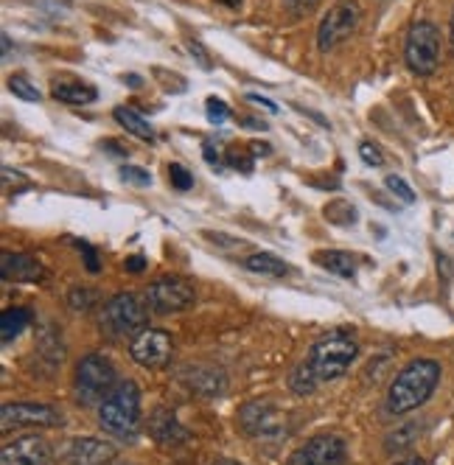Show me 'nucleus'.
Listing matches in <instances>:
<instances>
[{
    "instance_id": "40",
    "label": "nucleus",
    "mask_w": 454,
    "mask_h": 465,
    "mask_svg": "<svg viewBox=\"0 0 454 465\" xmlns=\"http://www.w3.org/2000/svg\"><path fill=\"white\" fill-rule=\"evenodd\" d=\"M396 465H427V460H424V457H404V460H399Z\"/></svg>"
},
{
    "instance_id": "39",
    "label": "nucleus",
    "mask_w": 454,
    "mask_h": 465,
    "mask_svg": "<svg viewBox=\"0 0 454 465\" xmlns=\"http://www.w3.org/2000/svg\"><path fill=\"white\" fill-rule=\"evenodd\" d=\"M208 465H242L239 460H231V457H213Z\"/></svg>"
},
{
    "instance_id": "12",
    "label": "nucleus",
    "mask_w": 454,
    "mask_h": 465,
    "mask_svg": "<svg viewBox=\"0 0 454 465\" xmlns=\"http://www.w3.org/2000/svg\"><path fill=\"white\" fill-rule=\"evenodd\" d=\"M239 426L250 438H281L283 435V418L270 401H250L239 412Z\"/></svg>"
},
{
    "instance_id": "1",
    "label": "nucleus",
    "mask_w": 454,
    "mask_h": 465,
    "mask_svg": "<svg viewBox=\"0 0 454 465\" xmlns=\"http://www.w3.org/2000/svg\"><path fill=\"white\" fill-rule=\"evenodd\" d=\"M440 361L435 359H415L396 376V381L387 390V410L393 415H407L415 412L418 407H424L435 387L440 384Z\"/></svg>"
},
{
    "instance_id": "19",
    "label": "nucleus",
    "mask_w": 454,
    "mask_h": 465,
    "mask_svg": "<svg viewBox=\"0 0 454 465\" xmlns=\"http://www.w3.org/2000/svg\"><path fill=\"white\" fill-rule=\"evenodd\" d=\"M314 261L322 270H329L345 281H350L356 272V258H353V252H345V250H320V252H314Z\"/></svg>"
},
{
    "instance_id": "36",
    "label": "nucleus",
    "mask_w": 454,
    "mask_h": 465,
    "mask_svg": "<svg viewBox=\"0 0 454 465\" xmlns=\"http://www.w3.org/2000/svg\"><path fill=\"white\" fill-rule=\"evenodd\" d=\"M12 180H15V183H28V180H25L23 174L12 172V169H9V165H6V169H4V183H6V188L12 185Z\"/></svg>"
},
{
    "instance_id": "43",
    "label": "nucleus",
    "mask_w": 454,
    "mask_h": 465,
    "mask_svg": "<svg viewBox=\"0 0 454 465\" xmlns=\"http://www.w3.org/2000/svg\"><path fill=\"white\" fill-rule=\"evenodd\" d=\"M216 4L227 6V9H239L242 6V0H216Z\"/></svg>"
},
{
    "instance_id": "38",
    "label": "nucleus",
    "mask_w": 454,
    "mask_h": 465,
    "mask_svg": "<svg viewBox=\"0 0 454 465\" xmlns=\"http://www.w3.org/2000/svg\"><path fill=\"white\" fill-rule=\"evenodd\" d=\"M191 51H193V54H197V59L202 62V68H211V59L205 56V51H202V48H200L197 43H191Z\"/></svg>"
},
{
    "instance_id": "37",
    "label": "nucleus",
    "mask_w": 454,
    "mask_h": 465,
    "mask_svg": "<svg viewBox=\"0 0 454 465\" xmlns=\"http://www.w3.org/2000/svg\"><path fill=\"white\" fill-rule=\"evenodd\" d=\"M126 270H129V272H141V270H143V258H141V255L129 258V261H126Z\"/></svg>"
},
{
    "instance_id": "3",
    "label": "nucleus",
    "mask_w": 454,
    "mask_h": 465,
    "mask_svg": "<svg viewBox=\"0 0 454 465\" xmlns=\"http://www.w3.org/2000/svg\"><path fill=\"white\" fill-rule=\"evenodd\" d=\"M356 353H360V345L356 340L342 328H334L329 334H322L309 353V364L314 368L320 381H334L340 376L348 373V368L353 364Z\"/></svg>"
},
{
    "instance_id": "27",
    "label": "nucleus",
    "mask_w": 454,
    "mask_h": 465,
    "mask_svg": "<svg viewBox=\"0 0 454 465\" xmlns=\"http://www.w3.org/2000/svg\"><path fill=\"white\" fill-rule=\"evenodd\" d=\"M384 185L390 188V193H393V196H399L401 203H407V205H412V203H415V191L410 188V183H407L404 177H399V174H390V177L384 180Z\"/></svg>"
},
{
    "instance_id": "14",
    "label": "nucleus",
    "mask_w": 454,
    "mask_h": 465,
    "mask_svg": "<svg viewBox=\"0 0 454 465\" xmlns=\"http://www.w3.org/2000/svg\"><path fill=\"white\" fill-rule=\"evenodd\" d=\"M51 451L40 435H25L15 443H6L0 451V465H48Z\"/></svg>"
},
{
    "instance_id": "5",
    "label": "nucleus",
    "mask_w": 454,
    "mask_h": 465,
    "mask_svg": "<svg viewBox=\"0 0 454 465\" xmlns=\"http://www.w3.org/2000/svg\"><path fill=\"white\" fill-rule=\"evenodd\" d=\"M404 62L415 76H432L440 64V31L429 20H418L407 31Z\"/></svg>"
},
{
    "instance_id": "6",
    "label": "nucleus",
    "mask_w": 454,
    "mask_h": 465,
    "mask_svg": "<svg viewBox=\"0 0 454 465\" xmlns=\"http://www.w3.org/2000/svg\"><path fill=\"white\" fill-rule=\"evenodd\" d=\"M149 306L133 292H121L110 297L102 312V328L110 337H135L146 328Z\"/></svg>"
},
{
    "instance_id": "33",
    "label": "nucleus",
    "mask_w": 454,
    "mask_h": 465,
    "mask_svg": "<svg viewBox=\"0 0 454 465\" xmlns=\"http://www.w3.org/2000/svg\"><path fill=\"white\" fill-rule=\"evenodd\" d=\"M157 79L163 82V87H166V90H177V93H183V90H185V82L180 79V74H166V71H157Z\"/></svg>"
},
{
    "instance_id": "8",
    "label": "nucleus",
    "mask_w": 454,
    "mask_h": 465,
    "mask_svg": "<svg viewBox=\"0 0 454 465\" xmlns=\"http://www.w3.org/2000/svg\"><path fill=\"white\" fill-rule=\"evenodd\" d=\"M356 25H360V4H353V0H340V4L320 23L317 48L322 54L334 51L337 45H342L353 35Z\"/></svg>"
},
{
    "instance_id": "17",
    "label": "nucleus",
    "mask_w": 454,
    "mask_h": 465,
    "mask_svg": "<svg viewBox=\"0 0 454 465\" xmlns=\"http://www.w3.org/2000/svg\"><path fill=\"white\" fill-rule=\"evenodd\" d=\"M149 435L160 443V446H180L188 440V429L180 423V418L174 415V410L157 407L149 415Z\"/></svg>"
},
{
    "instance_id": "11",
    "label": "nucleus",
    "mask_w": 454,
    "mask_h": 465,
    "mask_svg": "<svg viewBox=\"0 0 454 465\" xmlns=\"http://www.w3.org/2000/svg\"><path fill=\"white\" fill-rule=\"evenodd\" d=\"M62 415L48 407V404H35V401H17V404H6L4 412H0V429L12 431V429H48V426H59Z\"/></svg>"
},
{
    "instance_id": "24",
    "label": "nucleus",
    "mask_w": 454,
    "mask_h": 465,
    "mask_svg": "<svg viewBox=\"0 0 454 465\" xmlns=\"http://www.w3.org/2000/svg\"><path fill=\"white\" fill-rule=\"evenodd\" d=\"M95 303H99V292H95V289L76 286V289H71V294H68V306H71L74 312H90Z\"/></svg>"
},
{
    "instance_id": "16",
    "label": "nucleus",
    "mask_w": 454,
    "mask_h": 465,
    "mask_svg": "<svg viewBox=\"0 0 454 465\" xmlns=\"http://www.w3.org/2000/svg\"><path fill=\"white\" fill-rule=\"evenodd\" d=\"M0 275L9 283H40L45 278V267L25 252H4L0 255Z\"/></svg>"
},
{
    "instance_id": "25",
    "label": "nucleus",
    "mask_w": 454,
    "mask_h": 465,
    "mask_svg": "<svg viewBox=\"0 0 454 465\" xmlns=\"http://www.w3.org/2000/svg\"><path fill=\"white\" fill-rule=\"evenodd\" d=\"M9 90L17 98H23V102H40V98H43V93L37 90V84H31V79L25 74H15L9 79Z\"/></svg>"
},
{
    "instance_id": "18",
    "label": "nucleus",
    "mask_w": 454,
    "mask_h": 465,
    "mask_svg": "<svg viewBox=\"0 0 454 465\" xmlns=\"http://www.w3.org/2000/svg\"><path fill=\"white\" fill-rule=\"evenodd\" d=\"M51 95L56 98V102H64V104H93L95 98H99V90H95L93 84H87V82H82V79L62 76V79H54Z\"/></svg>"
},
{
    "instance_id": "4",
    "label": "nucleus",
    "mask_w": 454,
    "mask_h": 465,
    "mask_svg": "<svg viewBox=\"0 0 454 465\" xmlns=\"http://www.w3.org/2000/svg\"><path fill=\"white\" fill-rule=\"evenodd\" d=\"M115 387H118L115 364L107 356L87 353L76 364L74 390H76V401L79 404H84V407H102L107 398L113 395Z\"/></svg>"
},
{
    "instance_id": "22",
    "label": "nucleus",
    "mask_w": 454,
    "mask_h": 465,
    "mask_svg": "<svg viewBox=\"0 0 454 465\" xmlns=\"http://www.w3.org/2000/svg\"><path fill=\"white\" fill-rule=\"evenodd\" d=\"M244 267L250 272H262V275H272V278H281V275L289 272L286 263L278 255H272V252H255V255H250L244 261Z\"/></svg>"
},
{
    "instance_id": "42",
    "label": "nucleus",
    "mask_w": 454,
    "mask_h": 465,
    "mask_svg": "<svg viewBox=\"0 0 454 465\" xmlns=\"http://www.w3.org/2000/svg\"><path fill=\"white\" fill-rule=\"evenodd\" d=\"M291 4H295L298 9H311V6L317 4V0H291Z\"/></svg>"
},
{
    "instance_id": "29",
    "label": "nucleus",
    "mask_w": 454,
    "mask_h": 465,
    "mask_svg": "<svg viewBox=\"0 0 454 465\" xmlns=\"http://www.w3.org/2000/svg\"><path fill=\"white\" fill-rule=\"evenodd\" d=\"M227 163L233 165V169L239 172H252V163H255V154H252V149H231L227 152Z\"/></svg>"
},
{
    "instance_id": "21",
    "label": "nucleus",
    "mask_w": 454,
    "mask_h": 465,
    "mask_svg": "<svg viewBox=\"0 0 454 465\" xmlns=\"http://www.w3.org/2000/svg\"><path fill=\"white\" fill-rule=\"evenodd\" d=\"M28 322H31L28 309H6L4 317H0V340H4V345H12Z\"/></svg>"
},
{
    "instance_id": "41",
    "label": "nucleus",
    "mask_w": 454,
    "mask_h": 465,
    "mask_svg": "<svg viewBox=\"0 0 454 465\" xmlns=\"http://www.w3.org/2000/svg\"><path fill=\"white\" fill-rule=\"evenodd\" d=\"M449 48L454 54V12H451V23H449Z\"/></svg>"
},
{
    "instance_id": "13",
    "label": "nucleus",
    "mask_w": 454,
    "mask_h": 465,
    "mask_svg": "<svg viewBox=\"0 0 454 465\" xmlns=\"http://www.w3.org/2000/svg\"><path fill=\"white\" fill-rule=\"evenodd\" d=\"M177 381L193 392V395H205V398H216L227 390V376L219 368H208V364H188L177 373Z\"/></svg>"
},
{
    "instance_id": "2",
    "label": "nucleus",
    "mask_w": 454,
    "mask_h": 465,
    "mask_svg": "<svg viewBox=\"0 0 454 465\" xmlns=\"http://www.w3.org/2000/svg\"><path fill=\"white\" fill-rule=\"evenodd\" d=\"M141 390L135 381H123L99 407V423L107 435L133 443L141 435Z\"/></svg>"
},
{
    "instance_id": "23",
    "label": "nucleus",
    "mask_w": 454,
    "mask_h": 465,
    "mask_svg": "<svg viewBox=\"0 0 454 465\" xmlns=\"http://www.w3.org/2000/svg\"><path fill=\"white\" fill-rule=\"evenodd\" d=\"M317 373H314V368L309 361H301L295 371L289 373V387H291V392L295 395H311L314 390H317Z\"/></svg>"
},
{
    "instance_id": "30",
    "label": "nucleus",
    "mask_w": 454,
    "mask_h": 465,
    "mask_svg": "<svg viewBox=\"0 0 454 465\" xmlns=\"http://www.w3.org/2000/svg\"><path fill=\"white\" fill-rule=\"evenodd\" d=\"M205 113H208V121L211 124H224L227 118H231V107H227L222 98H208Z\"/></svg>"
},
{
    "instance_id": "20",
    "label": "nucleus",
    "mask_w": 454,
    "mask_h": 465,
    "mask_svg": "<svg viewBox=\"0 0 454 465\" xmlns=\"http://www.w3.org/2000/svg\"><path fill=\"white\" fill-rule=\"evenodd\" d=\"M115 121L129 132V135H135V138H141V141H152L154 138V129H152V124L138 113V110H133V107H115Z\"/></svg>"
},
{
    "instance_id": "34",
    "label": "nucleus",
    "mask_w": 454,
    "mask_h": 465,
    "mask_svg": "<svg viewBox=\"0 0 454 465\" xmlns=\"http://www.w3.org/2000/svg\"><path fill=\"white\" fill-rule=\"evenodd\" d=\"M202 152H205V160L213 165V169H219V165H222V154H219L211 143H205V146H202Z\"/></svg>"
},
{
    "instance_id": "7",
    "label": "nucleus",
    "mask_w": 454,
    "mask_h": 465,
    "mask_svg": "<svg viewBox=\"0 0 454 465\" xmlns=\"http://www.w3.org/2000/svg\"><path fill=\"white\" fill-rule=\"evenodd\" d=\"M197 303L193 283H188L180 275H160L146 289V306L154 314H180Z\"/></svg>"
},
{
    "instance_id": "26",
    "label": "nucleus",
    "mask_w": 454,
    "mask_h": 465,
    "mask_svg": "<svg viewBox=\"0 0 454 465\" xmlns=\"http://www.w3.org/2000/svg\"><path fill=\"white\" fill-rule=\"evenodd\" d=\"M418 423H407V426H401V429H396L390 438H387V451H401V449H407L418 435Z\"/></svg>"
},
{
    "instance_id": "15",
    "label": "nucleus",
    "mask_w": 454,
    "mask_h": 465,
    "mask_svg": "<svg viewBox=\"0 0 454 465\" xmlns=\"http://www.w3.org/2000/svg\"><path fill=\"white\" fill-rule=\"evenodd\" d=\"M115 446L102 438H76L64 449V462L68 465H107L115 460Z\"/></svg>"
},
{
    "instance_id": "9",
    "label": "nucleus",
    "mask_w": 454,
    "mask_h": 465,
    "mask_svg": "<svg viewBox=\"0 0 454 465\" xmlns=\"http://www.w3.org/2000/svg\"><path fill=\"white\" fill-rule=\"evenodd\" d=\"M129 353H133V359L141 368L160 371V368H166L174 356V340L169 331L143 328L141 334H135L133 342H129Z\"/></svg>"
},
{
    "instance_id": "10",
    "label": "nucleus",
    "mask_w": 454,
    "mask_h": 465,
    "mask_svg": "<svg viewBox=\"0 0 454 465\" xmlns=\"http://www.w3.org/2000/svg\"><path fill=\"white\" fill-rule=\"evenodd\" d=\"M345 440L340 435H314L289 454L286 465H342Z\"/></svg>"
},
{
    "instance_id": "35",
    "label": "nucleus",
    "mask_w": 454,
    "mask_h": 465,
    "mask_svg": "<svg viewBox=\"0 0 454 465\" xmlns=\"http://www.w3.org/2000/svg\"><path fill=\"white\" fill-rule=\"evenodd\" d=\"M247 98H250V102H252V104H262V107H267L270 113H275V110H278V107H275V104L270 102V98H264V95H255V93H247Z\"/></svg>"
},
{
    "instance_id": "31",
    "label": "nucleus",
    "mask_w": 454,
    "mask_h": 465,
    "mask_svg": "<svg viewBox=\"0 0 454 465\" xmlns=\"http://www.w3.org/2000/svg\"><path fill=\"white\" fill-rule=\"evenodd\" d=\"M360 157H362L368 165H373V169L384 165V152H381L376 143H370V141H362V143H360Z\"/></svg>"
},
{
    "instance_id": "44",
    "label": "nucleus",
    "mask_w": 454,
    "mask_h": 465,
    "mask_svg": "<svg viewBox=\"0 0 454 465\" xmlns=\"http://www.w3.org/2000/svg\"><path fill=\"white\" fill-rule=\"evenodd\" d=\"M12 54V40H9V35H4V56H9Z\"/></svg>"
},
{
    "instance_id": "28",
    "label": "nucleus",
    "mask_w": 454,
    "mask_h": 465,
    "mask_svg": "<svg viewBox=\"0 0 454 465\" xmlns=\"http://www.w3.org/2000/svg\"><path fill=\"white\" fill-rule=\"evenodd\" d=\"M169 180H172V188H177V191H191L193 188L191 172L185 169V165H180V163H172L169 165Z\"/></svg>"
},
{
    "instance_id": "32",
    "label": "nucleus",
    "mask_w": 454,
    "mask_h": 465,
    "mask_svg": "<svg viewBox=\"0 0 454 465\" xmlns=\"http://www.w3.org/2000/svg\"><path fill=\"white\" fill-rule=\"evenodd\" d=\"M121 180L133 183V185H138V188H143V185H149V183H152L149 172L135 169V165H121Z\"/></svg>"
}]
</instances>
